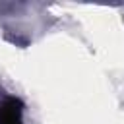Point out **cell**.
Returning a JSON list of instances; mask_svg holds the SVG:
<instances>
[{
	"mask_svg": "<svg viewBox=\"0 0 124 124\" xmlns=\"http://www.w3.org/2000/svg\"><path fill=\"white\" fill-rule=\"evenodd\" d=\"M0 124H21V103L8 99L0 107Z\"/></svg>",
	"mask_w": 124,
	"mask_h": 124,
	"instance_id": "cell-1",
	"label": "cell"
}]
</instances>
